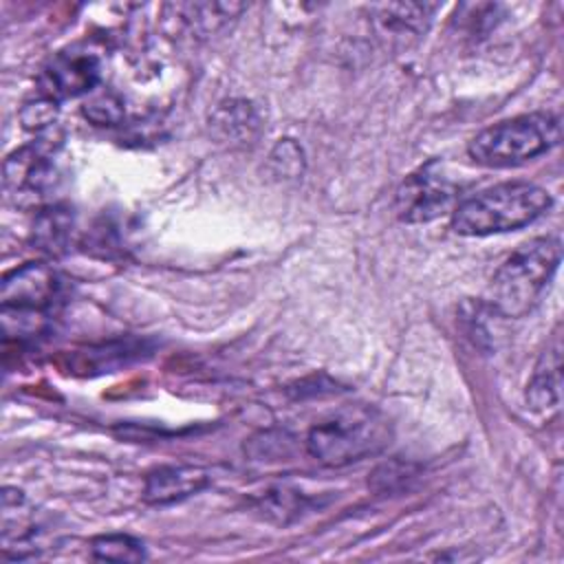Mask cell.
I'll list each match as a JSON object with an SVG mask.
<instances>
[{"mask_svg": "<svg viewBox=\"0 0 564 564\" xmlns=\"http://www.w3.org/2000/svg\"><path fill=\"white\" fill-rule=\"evenodd\" d=\"M84 117H88L97 126H115L123 117V101L117 93L104 88L99 93H90L82 106Z\"/></svg>", "mask_w": 564, "mask_h": 564, "instance_id": "obj_16", "label": "cell"}, {"mask_svg": "<svg viewBox=\"0 0 564 564\" xmlns=\"http://www.w3.org/2000/svg\"><path fill=\"white\" fill-rule=\"evenodd\" d=\"M90 553L95 560L104 562H141L145 560L143 542L126 533L97 535L90 542Z\"/></svg>", "mask_w": 564, "mask_h": 564, "instance_id": "obj_15", "label": "cell"}, {"mask_svg": "<svg viewBox=\"0 0 564 564\" xmlns=\"http://www.w3.org/2000/svg\"><path fill=\"white\" fill-rule=\"evenodd\" d=\"M562 260L557 236H540L520 245L494 273L487 302L500 317H524L542 297Z\"/></svg>", "mask_w": 564, "mask_h": 564, "instance_id": "obj_1", "label": "cell"}, {"mask_svg": "<svg viewBox=\"0 0 564 564\" xmlns=\"http://www.w3.org/2000/svg\"><path fill=\"white\" fill-rule=\"evenodd\" d=\"M53 156L51 148L42 141L15 150L4 161V187L9 194H42L53 185Z\"/></svg>", "mask_w": 564, "mask_h": 564, "instance_id": "obj_8", "label": "cell"}, {"mask_svg": "<svg viewBox=\"0 0 564 564\" xmlns=\"http://www.w3.org/2000/svg\"><path fill=\"white\" fill-rule=\"evenodd\" d=\"M181 18L183 26L189 29L194 35H209L218 31L223 24H227L231 18H236L245 4H229V2H194V4H170Z\"/></svg>", "mask_w": 564, "mask_h": 564, "instance_id": "obj_12", "label": "cell"}, {"mask_svg": "<svg viewBox=\"0 0 564 564\" xmlns=\"http://www.w3.org/2000/svg\"><path fill=\"white\" fill-rule=\"evenodd\" d=\"M212 126L225 139H251L258 128V112L245 99H231L216 108L212 117Z\"/></svg>", "mask_w": 564, "mask_h": 564, "instance_id": "obj_13", "label": "cell"}, {"mask_svg": "<svg viewBox=\"0 0 564 564\" xmlns=\"http://www.w3.org/2000/svg\"><path fill=\"white\" fill-rule=\"evenodd\" d=\"M59 293L57 273L44 262H26L2 278L0 302L7 335H33Z\"/></svg>", "mask_w": 564, "mask_h": 564, "instance_id": "obj_5", "label": "cell"}, {"mask_svg": "<svg viewBox=\"0 0 564 564\" xmlns=\"http://www.w3.org/2000/svg\"><path fill=\"white\" fill-rule=\"evenodd\" d=\"M392 427L375 408L350 405L315 423L306 434V452L326 467H346L390 445Z\"/></svg>", "mask_w": 564, "mask_h": 564, "instance_id": "obj_3", "label": "cell"}, {"mask_svg": "<svg viewBox=\"0 0 564 564\" xmlns=\"http://www.w3.org/2000/svg\"><path fill=\"white\" fill-rule=\"evenodd\" d=\"M55 101L42 97L37 104H26L22 110V121L26 128H44L55 117Z\"/></svg>", "mask_w": 564, "mask_h": 564, "instance_id": "obj_19", "label": "cell"}, {"mask_svg": "<svg viewBox=\"0 0 564 564\" xmlns=\"http://www.w3.org/2000/svg\"><path fill=\"white\" fill-rule=\"evenodd\" d=\"M73 218L64 207H48L33 223V242L46 253H62L70 238Z\"/></svg>", "mask_w": 564, "mask_h": 564, "instance_id": "obj_14", "label": "cell"}, {"mask_svg": "<svg viewBox=\"0 0 564 564\" xmlns=\"http://www.w3.org/2000/svg\"><path fill=\"white\" fill-rule=\"evenodd\" d=\"M101 77L97 55L82 48H66L55 53L37 77L40 97L55 104L79 95H90Z\"/></svg>", "mask_w": 564, "mask_h": 564, "instance_id": "obj_7", "label": "cell"}, {"mask_svg": "<svg viewBox=\"0 0 564 564\" xmlns=\"http://www.w3.org/2000/svg\"><path fill=\"white\" fill-rule=\"evenodd\" d=\"M258 511H262V516L273 522L286 524L302 511V498H297L295 491H286V489L269 491L258 502Z\"/></svg>", "mask_w": 564, "mask_h": 564, "instance_id": "obj_17", "label": "cell"}, {"mask_svg": "<svg viewBox=\"0 0 564 564\" xmlns=\"http://www.w3.org/2000/svg\"><path fill=\"white\" fill-rule=\"evenodd\" d=\"M269 163L275 172V176L295 178L304 172V152L293 139H280L275 148L271 150Z\"/></svg>", "mask_w": 564, "mask_h": 564, "instance_id": "obj_18", "label": "cell"}, {"mask_svg": "<svg viewBox=\"0 0 564 564\" xmlns=\"http://www.w3.org/2000/svg\"><path fill=\"white\" fill-rule=\"evenodd\" d=\"M209 485V474L196 465H165L145 476L143 500L150 505H167L189 498Z\"/></svg>", "mask_w": 564, "mask_h": 564, "instance_id": "obj_9", "label": "cell"}, {"mask_svg": "<svg viewBox=\"0 0 564 564\" xmlns=\"http://www.w3.org/2000/svg\"><path fill=\"white\" fill-rule=\"evenodd\" d=\"M458 196L456 183H452L438 165L432 161L399 185L394 194V212L403 223H430L447 214Z\"/></svg>", "mask_w": 564, "mask_h": 564, "instance_id": "obj_6", "label": "cell"}, {"mask_svg": "<svg viewBox=\"0 0 564 564\" xmlns=\"http://www.w3.org/2000/svg\"><path fill=\"white\" fill-rule=\"evenodd\" d=\"M562 339L560 330L553 333L551 341L542 350L533 375L527 383V403L535 412H546L560 405V386H562Z\"/></svg>", "mask_w": 564, "mask_h": 564, "instance_id": "obj_11", "label": "cell"}, {"mask_svg": "<svg viewBox=\"0 0 564 564\" xmlns=\"http://www.w3.org/2000/svg\"><path fill=\"white\" fill-rule=\"evenodd\" d=\"M560 137L562 123L557 115L531 112L480 130L467 143V154L485 167H511L549 152L560 143Z\"/></svg>", "mask_w": 564, "mask_h": 564, "instance_id": "obj_4", "label": "cell"}, {"mask_svg": "<svg viewBox=\"0 0 564 564\" xmlns=\"http://www.w3.org/2000/svg\"><path fill=\"white\" fill-rule=\"evenodd\" d=\"M436 11V4L425 2H388L372 7L375 24L383 37L390 42H405L410 37H421Z\"/></svg>", "mask_w": 564, "mask_h": 564, "instance_id": "obj_10", "label": "cell"}, {"mask_svg": "<svg viewBox=\"0 0 564 564\" xmlns=\"http://www.w3.org/2000/svg\"><path fill=\"white\" fill-rule=\"evenodd\" d=\"M551 203V194L535 183H500L458 203L452 209V229L458 236L507 234L531 225Z\"/></svg>", "mask_w": 564, "mask_h": 564, "instance_id": "obj_2", "label": "cell"}]
</instances>
